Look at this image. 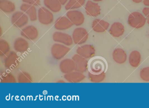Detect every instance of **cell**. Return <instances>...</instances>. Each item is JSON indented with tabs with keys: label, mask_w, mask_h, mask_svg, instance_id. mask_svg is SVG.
<instances>
[{
	"label": "cell",
	"mask_w": 149,
	"mask_h": 108,
	"mask_svg": "<svg viewBox=\"0 0 149 108\" xmlns=\"http://www.w3.org/2000/svg\"><path fill=\"white\" fill-rule=\"evenodd\" d=\"M106 63L104 59L100 56H95L88 62V70L89 73L99 74L105 72Z\"/></svg>",
	"instance_id": "1"
},
{
	"label": "cell",
	"mask_w": 149,
	"mask_h": 108,
	"mask_svg": "<svg viewBox=\"0 0 149 108\" xmlns=\"http://www.w3.org/2000/svg\"><path fill=\"white\" fill-rule=\"evenodd\" d=\"M146 22L145 17L138 12L132 13L128 18V24L132 27L136 29H139L143 27Z\"/></svg>",
	"instance_id": "2"
},
{
	"label": "cell",
	"mask_w": 149,
	"mask_h": 108,
	"mask_svg": "<svg viewBox=\"0 0 149 108\" xmlns=\"http://www.w3.org/2000/svg\"><path fill=\"white\" fill-rule=\"evenodd\" d=\"M19 57L15 51H10L4 56L3 63L8 69L13 70L16 68L19 64Z\"/></svg>",
	"instance_id": "3"
},
{
	"label": "cell",
	"mask_w": 149,
	"mask_h": 108,
	"mask_svg": "<svg viewBox=\"0 0 149 108\" xmlns=\"http://www.w3.org/2000/svg\"><path fill=\"white\" fill-rule=\"evenodd\" d=\"M29 18L28 16L24 12L18 11L14 13L12 15L11 22L15 27L21 28L28 24Z\"/></svg>",
	"instance_id": "4"
},
{
	"label": "cell",
	"mask_w": 149,
	"mask_h": 108,
	"mask_svg": "<svg viewBox=\"0 0 149 108\" xmlns=\"http://www.w3.org/2000/svg\"><path fill=\"white\" fill-rule=\"evenodd\" d=\"M70 50V48L66 45L55 43L51 47V53L55 59L60 60L63 58Z\"/></svg>",
	"instance_id": "5"
},
{
	"label": "cell",
	"mask_w": 149,
	"mask_h": 108,
	"mask_svg": "<svg viewBox=\"0 0 149 108\" xmlns=\"http://www.w3.org/2000/svg\"><path fill=\"white\" fill-rule=\"evenodd\" d=\"M88 31L82 27L76 28L72 34L73 41L76 45H81L85 43L88 40Z\"/></svg>",
	"instance_id": "6"
},
{
	"label": "cell",
	"mask_w": 149,
	"mask_h": 108,
	"mask_svg": "<svg viewBox=\"0 0 149 108\" xmlns=\"http://www.w3.org/2000/svg\"><path fill=\"white\" fill-rule=\"evenodd\" d=\"M38 19L40 23L42 25H50L54 22V15L49 9L42 7L38 10Z\"/></svg>",
	"instance_id": "7"
},
{
	"label": "cell",
	"mask_w": 149,
	"mask_h": 108,
	"mask_svg": "<svg viewBox=\"0 0 149 108\" xmlns=\"http://www.w3.org/2000/svg\"><path fill=\"white\" fill-rule=\"evenodd\" d=\"M67 17L70 20L74 25L79 26L84 22V15L81 11L76 10H69L67 12Z\"/></svg>",
	"instance_id": "8"
},
{
	"label": "cell",
	"mask_w": 149,
	"mask_h": 108,
	"mask_svg": "<svg viewBox=\"0 0 149 108\" xmlns=\"http://www.w3.org/2000/svg\"><path fill=\"white\" fill-rule=\"evenodd\" d=\"M53 39L55 42L61 43L67 46H71L74 43L71 36L62 32H55L53 34Z\"/></svg>",
	"instance_id": "9"
},
{
	"label": "cell",
	"mask_w": 149,
	"mask_h": 108,
	"mask_svg": "<svg viewBox=\"0 0 149 108\" xmlns=\"http://www.w3.org/2000/svg\"><path fill=\"white\" fill-rule=\"evenodd\" d=\"M77 54L86 59L91 58L95 56L96 50L95 47L91 44H85L77 48L76 50Z\"/></svg>",
	"instance_id": "10"
},
{
	"label": "cell",
	"mask_w": 149,
	"mask_h": 108,
	"mask_svg": "<svg viewBox=\"0 0 149 108\" xmlns=\"http://www.w3.org/2000/svg\"><path fill=\"white\" fill-rule=\"evenodd\" d=\"M72 59L74 62L75 71L82 73L87 71L88 68V61L86 58L78 54H76L72 57Z\"/></svg>",
	"instance_id": "11"
},
{
	"label": "cell",
	"mask_w": 149,
	"mask_h": 108,
	"mask_svg": "<svg viewBox=\"0 0 149 108\" xmlns=\"http://www.w3.org/2000/svg\"><path fill=\"white\" fill-rule=\"evenodd\" d=\"M21 35L29 40H36L39 36V32L36 27L32 25L27 26L22 30Z\"/></svg>",
	"instance_id": "12"
},
{
	"label": "cell",
	"mask_w": 149,
	"mask_h": 108,
	"mask_svg": "<svg viewBox=\"0 0 149 108\" xmlns=\"http://www.w3.org/2000/svg\"><path fill=\"white\" fill-rule=\"evenodd\" d=\"M86 14L91 17H97L101 14V9L97 3L89 0L86 3L85 7Z\"/></svg>",
	"instance_id": "13"
},
{
	"label": "cell",
	"mask_w": 149,
	"mask_h": 108,
	"mask_svg": "<svg viewBox=\"0 0 149 108\" xmlns=\"http://www.w3.org/2000/svg\"><path fill=\"white\" fill-rule=\"evenodd\" d=\"M20 10L29 16L31 21L37 20L38 15L35 6L24 3L21 6Z\"/></svg>",
	"instance_id": "14"
},
{
	"label": "cell",
	"mask_w": 149,
	"mask_h": 108,
	"mask_svg": "<svg viewBox=\"0 0 149 108\" xmlns=\"http://www.w3.org/2000/svg\"><path fill=\"white\" fill-rule=\"evenodd\" d=\"M74 24L68 17L61 16L55 22L54 28L56 30L63 31L70 28Z\"/></svg>",
	"instance_id": "15"
},
{
	"label": "cell",
	"mask_w": 149,
	"mask_h": 108,
	"mask_svg": "<svg viewBox=\"0 0 149 108\" xmlns=\"http://www.w3.org/2000/svg\"><path fill=\"white\" fill-rule=\"evenodd\" d=\"M109 23L105 21L100 19H95L92 22V29L94 32L97 33L105 32L109 29Z\"/></svg>",
	"instance_id": "16"
},
{
	"label": "cell",
	"mask_w": 149,
	"mask_h": 108,
	"mask_svg": "<svg viewBox=\"0 0 149 108\" xmlns=\"http://www.w3.org/2000/svg\"><path fill=\"white\" fill-rule=\"evenodd\" d=\"M60 69L62 73L68 74L75 70V65L73 59H65L60 63Z\"/></svg>",
	"instance_id": "17"
},
{
	"label": "cell",
	"mask_w": 149,
	"mask_h": 108,
	"mask_svg": "<svg viewBox=\"0 0 149 108\" xmlns=\"http://www.w3.org/2000/svg\"><path fill=\"white\" fill-rule=\"evenodd\" d=\"M85 76L81 72L73 71L68 74H65L64 78L70 83H79L85 79Z\"/></svg>",
	"instance_id": "18"
},
{
	"label": "cell",
	"mask_w": 149,
	"mask_h": 108,
	"mask_svg": "<svg viewBox=\"0 0 149 108\" xmlns=\"http://www.w3.org/2000/svg\"><path fill=\"white\" fill-rule=\"evenodd\" d=\"M13 47L16 52L24 53L26 52L29 49V44L24 38L19 37L15 40Z\"/></svg>",
	"instance_id": "19"
},
{
	"label": "cell",
	"mask_w": 149,
	"mask_h": 108,
	"mask_svg": "<svg viewBox=\"0 0 149 108\" xmlns=\"http://www.w3.org/2000/svg\"><path fill=\"white\" fill-rule=\"evenodd\" d=\"M112 56L114 61L118 64H123L127 61V54L125 50L121 48H118L114 49Z\"/></svg>",
	"instance_id": "20"
},
{
	"label": "cell",
	"mask_w": 149,
	"mask_h": 108,
	"mask_svg": "<svg viewBox=\"0 0 149 108\" xmlns=\"http://www.w3.org/2000/svg\"><path fill=\"white\" fill-rule=\"evenodd\" d=\"M109 33L113 37L116 38L120 37L124 33V26L121 22H114L111 26Z\"/></svg>",
	"instance_id": "21"
},
{
	"label": "cell",
	"mask_w": 149,
	"mask_h": 108,
	"mask_svg": "<svg viewBox=\"0 0 149 108\" xmlns=\"http://www.w3.org/2000/svg\"><path fill=\"white\" fill-rule=\"evenodd\" d=\"M44 6L53 13H57L61 11L62 5L59 0H44Z\"/></svg>",
	"instance_id": "22"
},
{
	"label": "cell",
	"mask_w": 149,
	"mask_h": 108,
	"mask_svg": "<svg viewBox=\"0 0 149 108\" xmlns=\"http://www.w3.org/2000/svg\"><path fill=\"white\" fill-rule=\"evenodd\" d=\"M141 54L138 51L134 50L132 51L129 55V63L133 68H137L141 63Z\"/></svg>",
	"instance_id": "23"
},
{
	"label": "cell",
	"mask_w": 149,
	"mask_h": 108,
	"mask_svg": "<svg viewBox=\"0 0 149 108\" xmlns=\"http://www.w3.org/2000/svg\"><path fill=\"white\" fill-rule=\"evenodd\" d=\"M0 9L6 13H12L15 11V6L9 0H0Z\"/></svg>",
	"instance_id": "24"
},
{
	"label": "cell",
	"mask_w": 149,
	"mask_h": 108,
	"mask_svg": "<svg viewBox=\"0 0 149 108\" xmlns=\"http://www.w3.org/2000/svg\"><path fill=\"white\" fill-rule=\"evenodd\" d=\"M85 0H69L65 6L67 11L81 8L85 4Z\"/></svg>",
	"instance_id": "25"
},
{
	"label": "cell",
	"mask_w": 149,
	"mask_h": 108,
	"mask_svg": "<svg viewBox=\"0 0 149 108\" xmlns=\"http://www.w3.org/2000/svg\"><path fill=\"white\" fill-rule=\"evenodd\" d=\"M16 79L13 75L9 72L3 71L1 73V83H15Z\"/></svg>",
	"instance_id": "26"
},
{
	"label": "cell",
	"mask_w": 149,
	"mask_h": 108,
	"mask_svg": "<svg viewBox=\"0 0 149 108\" xmlns=\"http://www.w3.org/2000/svg\"><path fill=\"white\" fill-rule=\"evenodd\" d=\"M17 79L19 83H29L33 82V78L30 74L25 71L21 72L18 75Z\"/></svg>",
	"instance_id": "27"
},
{
	"label": "cell",
	"mask_w": 149,
	"mask_h": 108,
	"mask_svg": "<svg viewBox=\"0 0 149 108\" xmlns=\"http://www.w3.org/2000/svg\"><path fill=\"white\" fill-rule=\"evenodd\" d=\"M88 76L90 82L93 83H100L102 82L105 78V72L99 74H93L88 72Z\"/></svg>",
	"instance_id": "28"
},
{
	"label": "cell",
	"mask_w": 149,
	"mask_h": 108,
	"mask_svg": "<svg viewBox=\"0 0 149 108\" xmlns=\"http://www.w3.org/2000/svg\"><path fill=\"white\" fill-rule=\"evenodd\" d=\"M10 46L6 40H0V56L1 57L5 56L10 52Z\"/></svg>",
	"instance_id": "29"
},
{
	"label": "cell",
	"mask_w": 149,
	"mask_h": 108,
	"mask_svg": "<svg viewBox=\"0 0 149 108\" xmlns=\"http://www.w3.org/2000/svg\"><path fill=\"white\" fill-rule=\"evenodd\" d=\"M140 78L146 82H149V67H145L140 70L139 73Z\"/></svg>",
	"instance_id": "30"
},
{
	"label": "cell",
	"mask_w": 149,
	"mask_h": 108,
	"mask_svg": "<svg viewBox=\"0 0 149 108\" xmlns=\"http://www.w3.org/2000/svg\"><path fill=\"white\" fill-rule=\"evenodd\" d=\"M22 2L26 4L33 5L35 6L40 5V0H22Z\"/></svg>",
	"instance_id": "31"
},
{
	"label": "cell",
	"mask_w": 149,
	"mask_h": 108,
	"mask_svg": "<svg viewBox=\"0 0 149 108\" xmlns=\"http://www.w3.org/2000/svg\"><path fill=\"white\" fill-rule=\"evenodd\" d=\"M142 12L146 19L147 23L149 24V7L144 8Z\"/></svg>",
	"instance_id": "32"
},
{
	"label": "cell",
	"mask_w": 149,
	"mask_h": 108,
	"mask_svg": "<svg viewBox=\"0 0 149 108\" xmlns=\"http://www.w3.org/2000/svg\"><path fill=\"white\" fill-rule=\"evenodd\" d=\"M59 1L61 2V4L62 5H66L67 4L68 1V0H59Z\"/></svg>",
	"instance_id": "33"
},
{
	"label": "cell",
	"mask_w": 149,
	"mask_h": 108,
	"mask_svg": "<svg viewBox=\"0 0 149 108\" xmlns=\"http://www.w3.org/2000/svg\"><path fill=\"white\" fill-rule=\"evenodd\" d=\"M143 1L145 6L149 7V0H143Z\"/></svg>",
	"instance_id": "34"
},
{
	"label": "cell",
	"mask_w": 149,
	"mask_h": 108,
	"mask_svg": "<svg viewBox=\"0 0 149 108\" xmlns=\"http://www.w3.org/2000/svg\"><path fill=\"white\" fill-rule=\"evenodd\" d=\"M132 1L135 3H139L143 1V0H132Z\"/></svg>",
	"instance_id": "35"
},
{
	"label": "cell",
	"mask_w": 149,
	"mask_h": 108,
	"mask_svg": "<svg viewBox=\"0 0 149 108\" xmlns=\"http://www.w3.org/2000/svg\"><path fill=\"white\" fill-rule=\"evenodd\" d=\"M93 1L95 2H100V1H102L103 0H93Z\"/></svg>",
	"instance_id": "36"
},
{
	"label": "cell",
	"mask_w": 149,
	"mask_h": 108,
	"mask_svg": "<svg viewBox=\"0 0 149 108\" xmlns=\"http://www.w3.org/2000/svg\"><path fill=\"white\" fill-rule=\"evenodd\" d=\"M58 82L63 83V82H64V81H59V82Z\"/></svg>",
	"instance_id": "37"
}]
</instances>
